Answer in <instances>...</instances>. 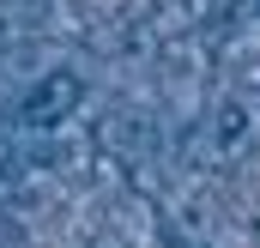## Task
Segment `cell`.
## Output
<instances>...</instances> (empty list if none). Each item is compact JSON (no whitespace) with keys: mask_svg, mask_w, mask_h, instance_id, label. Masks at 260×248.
Returning <instances> with one entry per match:
<instances>
[{"mask_svg":"<svg viewBox=\"0 0 260 248\" xmlns=\"http://www.w3.org/2000/svg\"><path fill=\"white\" fill-rule=\"evenodd\" d=\"M254 206H260V182H254Z\"/></svg>","mask_w":260,"mask_h":248,"instance_id":"cell-1","label":"cell"}]
</instances>
